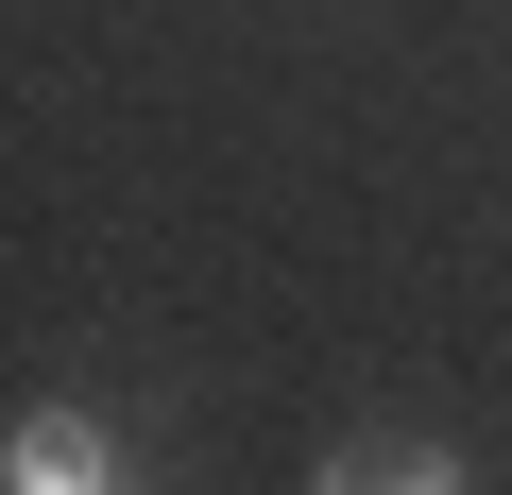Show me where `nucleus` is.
Masks as SVG:
<instances>
[{
  "label": "nucleus",
  "instance_id": "f257e3e1",
  "mask_svg": "<svg viewBox=\"0 0 512 495\" xmlns=\"http://www.w3.org/2000/svg\"><path fill=\"white\" fill-rule=\"evenodd\" d=\"M0 495H120L103 410H18V444H0Z\"/></svg>",
  "mask_w": 512,
  "mask_h": 495
},
{
  "label": "nucleus",
  "instance_id": "f03ea898",
  "mask_svg": "<svg viewBox=\"0 0 512 495\" xmlns=\"http://www.w3.org/2000/svg\"><path fill=\"white\" fill-rule=\"evenodd\" d=\"M308 495H478V461L461 444H342Z\"/></svg>",
  "mask_w": 512,
  "mask_h": 495
}]
</instances>
